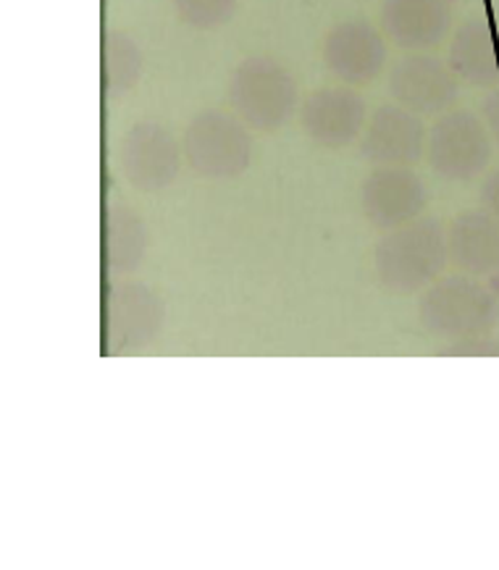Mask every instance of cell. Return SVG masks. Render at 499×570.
Returning a JSON list of instances; mask_svg holds the SVG:
<instances>
[{
  "instance_id": "13",
  "label": "cell",
  "mask_w": 499,
  "mask_h": 570,
  "mask_svg": "<svg viewBox=\"0 0 499 570\" xmlns=\"http://www.w3.org/2000/svg\"><path fill=\"white\" fill-rule=\"evenodd\" d=\"M452 9L447 0H384L381 27L387 38L405 50L434 48L447 38Z\"/></svg>"
},
{
  "instance_id": "6",
  "label": "cell",
  "mask_w": 499,
  "mask_h": 570,
  "mask_svg": "<svg viewBox=\"0 0 499 570\" xmlns=\"http://www.w3.org/2000/svg\"><path fill=\"white\" fill-rule=\"evenodd\" d=\"M185 150L168 129L156 121H137L119 142V169L139 193H160L174 185Z\"/></svg>"
},
{
  "instance_id": "3",
  "label": "cell",
  "mask_w": 499,
  "mask_h": 570,
  "mask_svg": "<svg viewBox=\"0 0 499 570\" xmlns=\"http://www.w3.org/2000/svg\"><path fill=\"white\" fill-rule=\"evenodd\" d=\"M418 318L429 334L462 342L487 334L499 318V303L487 287L466 276L431 284L418 303Z\"/></svg>"
},
{
  "instance_id": "15",
  "label": "cell",
  "mask_w": 499,
  "mask_h": 570,
  "mask_svg": "<svg viewBox=\"0 0 499 570\" xmlns=\"http://www.w3.org/2000/svg\"><path fill=\"white\" fill-rule=\"evenodd\" d=\"M452 71L462 82L491 87L499 82V53L491 27L483 19H468L450 42Z\"/></svg>"
},
{
  "instance_id": "7",
  "label": "cell",
  "mask_w": 499,
  "mask_h": 570,
  "mask_svg": "<svg viewBox=\"0 0 499 570\" xmlns=\"http://www.w3.org/2000/svg\"><path fill=\"white\" fill-rule=\"evenodd\" d=\"M458 75L434 56H405L389 71V92L402 108L418 116L450 111L458 100Z\"/></svg>"
},
{
  "instance_id": "18",
  "label": "cell",
  "mask_w": 499,
  "mask_h": 570,
  "mask_svg": "<svg viewBox=\"0 0 499 570\" xmlns=\"http://www.w3.org/2000/svg\"><path fill=\"white\" fill-rule=\"evenodd\" d=\"M176 17L193 29H218L234 17L239 0H172Z\"/></svg>"
},
{
  "instance_id": "20",
  "label": "cell",
  "mask_w": 499,
  "mask_h": 570,
  "mask_svg": "<svg viewBox=\"0 0 499 570\" xmlns=\"http://www.w3.org/2000/svg\"><path fill=\"white\" fill-rule=\"evenodd\" d=\"M483 124H487L491 140L499 145V90L483 100Z\"/></svg>"
},
{
  "instance_id": "5",
  "label": "cell",
  "mask_w": 499,
  "mask_h": 570,
  "mask_svg": "<svg viewBox=\"0 0 499 570\" xmlns=\"http://www.w3.org/2000/svg\"><path fill=\"white\" fill-rule=\"evenodd\" d=\"M491 135L479 116L450 111L429 131V166L447 181H471L489 166Z\"/></svg>"
},
{
  "instance_id": "17",
  "label": "cell",
  "mask_w": 499,
  "mask_h": 570,
  "mask_svg": "<svg viewBox=\"0 0 499 570\" xmlns=\"http://www.w3.org/2000/svg\"><path fill=\"white\" fill-rule=\"evenodd\" d=\"M143 50L121 29H108L100 40V87L106 98L131 92L143 77Z\"/></svg>"
},
{
  "instance_id": "1",
  "label": "cell",
  "mask_w": 499,
  "mask_h": 570,
  "mask_svg": "<svg viewBox=\"0 0 499 570\" xmlns=\"http://www.w3.org/2000/svg\"><path fill=\"white\" fill-rule=\"evenodd\" d=\"M376 276L381 287L398 295H410L429 287L442 274L450 258L444 226L437 218H415L398 229H389L379 239Z\"/></svg>"
},
{
  "instance_id": "12",
  "label": "cell",
  "mask_w": 499,
  "mask_h": 570,
  "mask_svg": "<svg viewBox=\"0 0 499 570\" xmlns=\"http://www.w3.org/2000/svg\"><path fill=\"white\" fill-rule=\"evenodd\" d=\"M423 150V121L400 104L376 108L361 140V156L373 166H413Z\"/></svg>"
},
{
  "instance_id": "4",
  "label": "cell",
  "mask_w": 499,
  "mask_h": 570,
  "mask_svg": "<svg viewBox=\"0 0 499 570\" xmlns=\"http://www.w3.org/2000/svg\"><path fill=\"white\" fill-rule=\"evenodd\" d=\"M182 150L197 177L234 179L245 174L253 160V137L239 116L200 111L185 129Z\"/></svg>"
},
{
  "instance_id": "19",
  "label": "cell",
  "mask_w": 499,
  "mask_h": 570,
  "mask_svg": "<svg viewBox=\"0 0 499 570\" xmlns=\"http://www.w3.org/2000/svg\"><path fill=\"white\" fill-rule=\"evenodd\" d=\"M481 206L489 216H495L499 222V169L489 174V179L481 187Z\"/></svg>"
},
{
  "instance_id": "10",
  "label": "cell",
  "mask_w": 499,
  "mask_h": 570,
  "mask_svg": "<svg viewBox=\"0 0 499 570\" xmlns=\"http://www.w3.org/2000/svg\"><path fill=\"white\" fill-rule=\"evenodd\" d=\"M164 303L145 284L124 282L108 295L106 334L114 347L143 350L153 345L164 328Z\"/></svg>"
},
{
  "instance_id": "8",
  "label": "cell",
  "mask_w": 499,
  "mask_h": 570,
  "mask_svg": "<svg viewBox=\"0 0 499 570\" xmlns=\"http://www.w3.org/2000/svg\"><path fill=\"white\" fill-rule=\"evenodd\" d=\"M423 181L408 166H376L361 185V208L381 232L415 222L425 208Z\"/></svg>"
},
{
  "instance_id": "14",
  "label": "cell",
  "mask_w": 499,
  "mask_h": 570,
  "mask_svg": "<svg viewBox=\"0 0 499 570\" xmlns=\"http://www.w3.org/2000/svg\"><path fill=\"white\" fill-rule=\"evenodd\" d=\"M450 258L462 272L499 276V222L487 210H466L450 226Z\"/></svg>"
},
{
  "instance_id": "2",
  "label": "cell",
  "mask_w": 499,
  "mask_h": 570,
  "mask_svg": "<svg viewBox=\"0 0 499 570\" xmlns=\"http://www.w3.org/2000/svg\"><path fill=\"white\" fill-rule=\"evenodd\" d=\"M229 104L255 131H276L297 108L295 79L276 58L250 56L232 71Z\"/></svg>"
},
{
  "instance_id": "9",
  "label": "cell",
  "mask_w": 499,
  "mask_h": 570,
  "mask_svg": "<svg viewBox=\"0 0 499 570\" xmlns=\"http://www.w3.org/2000/svg\"><path fill=\"white\" fill-rule=\"evenodd\" d=\"M300 124L315 145L342 150L361 137L365 127V100L348 87H324L307 95L300 108Z\"/></svg>"
},
{
  "instance_id": "16",
  "label": "cell",
  "mask_w": 499,
  "mask_h": 570,
  "mask_svg": "<svg viewBox=\"0 0 499 570\" xmlns=\"http://www.w3.org/2000/svg\"><path fill=\"white\" fill-rule=\"evenodd\" d=\"M148 253V226L129 206H111L102 216V261L116 274L137 272Z\"/></svg>"
},
{
  "instance_id": "11",
  "label": "cell",
  "mask_w": 499,
  "mask_h": 570,
  "mask_svg": "<svg viewBox=\"0 0 499 570\" xmlns=\"http://www.w3.org/2000/svg\"><path fill=\"white\" fill-rule=\"evenodd\" d=\"M324 63L344 85H369L387 66V42L369 21H342L324 40Z\"/></svg>"
}]
</instances>
